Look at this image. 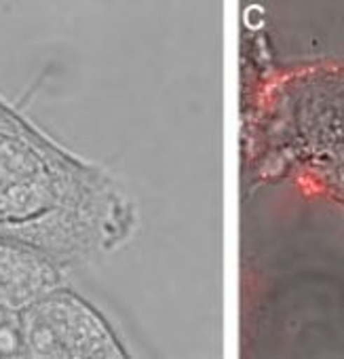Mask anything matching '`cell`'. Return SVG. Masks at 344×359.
<instances>
[{
  "instance_id": "obj_4",
  "label": "cell",
  "mask_w": 344,
  "mask_h": 359,
  "mask_svg": "<svg viewBox=\"0 0 344 359\" xmlns=\"http://www.w3.org/2000/svg\"><path fill=\"white\" fill-rule=\"evenodd\" d=\"M26 357L22 338V311L0 302V359Z\"/></svg>"
},
{
  "instance_id": "obj_2",
  "label": "cell",
  "mask_w": 344,
  "mask_h": 359,
  "mask_svg": "<svg viewBox=\"0 0 344 359\" xmlns=\"http://www.w3.org/2000/svg\"><path fill=\"white\" fill-rule=\"evenodd\" d=\"M24 355L39 359H127L108 317L66 283L22 311Z\"/></svg>"
},
{
  "instance_id": "obj_3",
  "label": "cell",
  "mask_w": 344,
  "mask_h": 359,
  "mask_svg": "<svg viewBox=\"0 0 344 359\" xmlns=\"http://www.w3.org/2000/svg\"><path fill=\"white\" fill-rule=\"evenodd\" d=\"M62 283H66L62 262L28 243L0 235V302L24 311Z\"/></svg>"
},
{
  "instance_id": "obj_1",
  "label": "cell",
  "mask_w": 344,
  "mask_h": 359,
  "mask_svg": "<svg viewBox=\"0 0 344 359\" xmlns=\"http://www.w3.org/2000/svg\"><path fill=\"white\" fill-rule=\"evenodd\" d=\"M135 231V203L106 169L0 100V235L66 264L114 252Z\"/></svg>"
}]
</instances>
